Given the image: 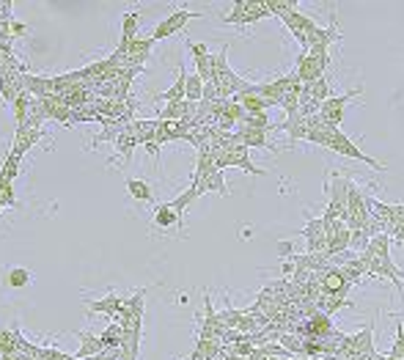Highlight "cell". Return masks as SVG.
<instances>
[{
	"label": "cell",
	"instance_id": "6da1fadb",
	"mask_svg": "<svg viewBox=\"0 0 404 360\" xmlns=\"http://www.w3.org/2000/svg\"><path fill=\"white\" fill-rule=\"evenodd\" d=\"M215 83H218V91H220V99H231L237 97L248 80H242L231 66H229V44L220 47V53L215 55Z\"/></svg>",
	"mask_w": 404,
	"mask_h": 360
},
{
	"label": "cell",
	"instance_id": "7a4b0ae2",
	"mask_svg": "<svg viewBox=\"0 0 404 360\" xmlns=\"http://www.w3.org/2000/svg\"><path fill=\"white\" fill-rule=\"evenodd\" d=\"M267 17H273V14L267 12L264 3L237 0V3H231L229 14L220 17V23H223V25H240V28H245V25H253V23H259V20H267Z\"/></svg>",
	"mask_w": 404,
	"mask_h": 360
},
{
	"label": "cell",
	"instance_id": "3957f363",
	"mask_svg": "<svg viewBox=\"0 0 404 360\" xmlns=\"http://www.w3.org/2000/svg\"><path fill=\"white\" fill-rule=\"evenodd\" d=\"M355 97H363V88H355V91H346V94H338V97H330L327 102H322L319 107V116L327 127H336L341 129V121L346 116V105L355 99Z\"/></svg>",
	"mask_w": 404,
	"mask_h": 360
},
{
	"label": "cell",
	"instance_id": "277c9868",
	"mask_svg": "<svg viewBox=\"0 0 404 360\" xmlns=\"http://www.w3.org/2000/svg\"><path fill=\"white\" fill-rule=\"evenodd\" d=\"M368 278L374 281H390L399 292V297H404V270H399L393 264L390 256H371V264H368Z\"/></svg>",
	"mask_w": 404,
	"mask_h": 360
},
{
	"label": "cell",
	"instance_id": "5b68a950",
	"mask_svg": "<svg viewBox=\"0 0 404 360\" xmlns=\"http://www.w3.org/2000/svg\"><path fill=\"white\" fill-rule=\"evenodd\" d=\"M198 17H204V14L190 12V9H176V12H171L162 23H157V25H154L151 39H154V42H162V39H168V36H173V34H181V31H184V25H187L190 20H198Z\"/></svg>",
	"mask_w": 404,
	"mask_h": 360
},
{
	"label": "cell",
	"instance_id": "8992f818",
	"mask_svg": "<svg viewBox=\"0 0 404 360\" xmlns=\"http://www.w3.org/2000/svg\"><path fill=\"white\" fill-rule=\"evenodd\" d=\"M316 278H319V286H322V292H325V294L338 297V300H346V294H349L352 283L344 278L341 267H330V264H327V267L316 270Z\"/></svg>",
	"mask_w": 404,
	"mask_h": 360
},
{
	"label": "cell",
	"instance_id": "52a82bcc",
	"mask_svg": "<svg viewBox=\"0 0 404 360\" xmlns=\"http://www.w3.org/2000/svg\"><path fill=\"white\" fill-rule=\"evenodd\" d=\"M184 44H187V50H190V55H192L195 75L204 80V83L215 80V55L210 53V47L201 44V42H192V39H184Z\"/></svg>",
	"mask_w": 404,
	"mask_h": 360
},
{
	"label": "cell",
	"instance_id": "ba28073f",
	"mask_svg": "<svg viewBox=\"0 0 404 360\" xmlns=\"http://www.w3.org/2000/svg\"><path fill=\"white\" fill-rule=\"evenodd\" d=\"M330 149H333L336 154H341V157L360 159V162H366V165H368V168H374V170H385V165H382V162H377L374 157H368V154H366L360 146H355V143H352V140H349V138H346L341 129L333 135V140H330Z\"/></svg>",
	"mask_w": 404,
	"mask_h": 360
},
{
	"label": "cell",
	"instance_id": "9c48e42d",
	"mask_svg": "<svg viewBox=\"0 0 404 360\" xmlns=\"http://www.w3.org/2000/svg\"><path fill=\"white\" fill-rule=\"evenodd\" d=\"M281 23H283V25L289 28V34L300 42V47H303V50H308V34L316 28V20H314L311 14H305V12H300V9H294V12H289Z\"/></svg>",
	"mask_w": 404,
	"mask_h": 360
},
{
	"label": "cell",
	"instance_id": "30bf717a",
	"mask_svg": "<svg viewBox=\"0 0 404 360\" xmlns=\"http://www.w3.org/2000/svg\"><path fill=\"white\" fill-rule=\"evenodd\" d=\"M344 39V34H341V23H338V17L336 14H330V25L327 28H314L311 34H308V47H327L330 50V44L333 42H341Z\"/></svg>",
	"mask_w": 404,
	"mask_h": 360
},
{
	"label": "cell",
	"instance_id": "8fae6325",
	"mask_svg": "<svg viewBox=\"0 0 404 360\" xmlns=\"http://www.w3.org/2000/svg\"><path fill=\"white\" fill-rule=\"evenodd\" d=\"M151 47H154V39L151 36H138L129 50H127V61H124V69H143V64L149 61L151 55Z\"/></svg>",
	"mask_w": 404,
	"mask_h": 360
},
{
	"label": "cell",
	"instance_id": "7c38bea8",
	"mask_svg": "<svg viewBox=\"0 0 404 360\" xmlns=\"http://www.w3.org/2000/svg\"><path fill=\"white\" fill-rule=\"evenodd\" d=\"M190 190L195 193V198L207 196V193L229 196V188H226V173H223V170H215V173H210L207 179H201V182H190Z\"/></svg>",
	"mask_w": 404,
	"mask_h": 360
},
{
	"label": "cell",
	"instance_id": "4fadbf2b",
	"mask_svg": "<svg viewBox=\"0 0 404 360\" xmlns=\"http://www.w3.org/2000/svg\"><path fill=\"white\" fill-rule=\"evenodd\" d=\"M187 135H190V121H160L154 140L160 146H165V143H173V140H184Z\"/></svg>",
	"mask_w": 404,
	"mask_h": 360
},
{
	"label": "cell",
	"instance_id": "5bb4252c",
	"mask_svg": "<svg viewBox=\"0 0 404 360\" xmlns=\"http://www.w3.org/2000/svg\"><path fill=\"white\" fill-rule=\"evenodd\" d=\"M45 138V129H31V127H14V140H12V149L9 151H14V154H20V157H25L39 140Z\"/></svg>",
	"mask_w": 404,
	"mask_h": 360
},
{
	"label": "cell",
	"instance_id": "9a60e30c",
	"mask_svg": "<svg viewBox=\"0 0 404 360\" xmlns=\"http://www.w3.org/2000/svg\"><path fill=\"white\" fill-rule=\"evenodd\" d=\"M124 300L127 297H121V294H105V297H99V300H88L86 305H88V316H94V313H105L108 319H113L118 311H121V305H124Z\"/></svg>",
	"mask_w": 404,
	"mask_h": 360
},
{
	"label": "cell",
	"instance_id": "2e32d148",
	"mask_svg": "<svg viewBox=\"0 0 404 360\" xmlns=\"http://www.w3.org/2000/svg\"><path fill=\"white\" fill-rule=\"evenodd\" d=\"M237 135H240V140H242L248 149H273V154H278V149L270 143V132H264V129L237 127Z\"/></svg>",
	"mask_w": 404,
	"mask_h": 360
},
{
	"label": "cell",
	"instance_id": "e0dca14e",
	"mask_svg": "<svg viewBox=\"0 0 404 360\" xmlns=\"http://www.w3.org/2000/svg\"><path fill=\"white\" fill-rule=\"evenodd\" d=\"M181 223H184V215L181 212H176L173 209V204H160L157 209H154V226L157 229H181Z\"/></svg>",
	"mask_w": 404,
	"mask_h": 360
},
{
	"label": "cell",
	"instance_id": "ac0fdd59",
	"mask_svg": "<svg viewBox=\"0 0 404 360\" xmlns=\"http://www.w3.org/2000/svg\"><path fill=\"white\" fill-rule=\"evenodd\" d=\"M184 83H187V72H184V64H181V66H179V72H176L173 86H171L168 91L157 94L154 99H162V105H171V102H184V99H187V94H184Z\"/></svg>",
	"mask_w": 404,
	"mask_h": 360
},
{
	"label": "cell",
	"instance_id": "d6986e66",
	"mask_svg": "<svg viewBox=\"0 0 404 360\" xmlns=\"http://www.w3.org/2000/svg\"><path fill=\"white\" fill-rule=\"evenodd\" d=\"M113 146H116V157H121V159L129 165V162H132V151H135L140 143H138V138L129 132V127H124V129H121V135L116 138V143H113ZM116 157H110V162H113Z\"/></svg>",
	"mask_w": 404,
	"mask_h": 360
},
{
	"label": "cell",
	"instance_id": "ffe728a7",
	"mask_svg": "<svg viewBox=\"0 0 404 360\" xmlns=\"http://www.w3.org/2000/svg\"><path fill=\"white\" fill-rule=\"evenodd\" d=\"M349 240H352V231L346 229V223H341L333 234H327V256H338L344 250H349Z\"/></svg>",
	"mask_w": 404,
	"mask_h": 360
},
{
	"label": "cell",
	"instance_id": "44dd1931",
	"mask_svg": "<svg viewBox=\"0 0 404 360\" xmlns=\"http://www.w3.org/2000/svg\"><path fill=\"white\" fill-rule=\"evenodd\" d=\"M77 338H80V349H77V360H88V357H94V355H99L105 346H102V338L99 335H94V333H86V330H80L77 333Z\"/></svg>",
	"mask_w": 404,
	"mask_h": 360
},
{
	"label": "cell",
	"instance_id": "7402d4cb",
	"mask_svg": "<svg viewBox=\"0 0 404 360\" xmlns=\"http://www.w3.org/2000/svg\"><path fill=\"white\" fill-rule=\"evenodd\" d=\"M157 118H135L132 124H127L129 127V132L138 138V143L143 146V143H149V140H154V135H157Z\"/></svg>",
	"mask_w": 404,
	"mask_h": 360
},
{
	"label": "cell",
	"instance_id": "603a6c76",
	"mask_svg": "<svg viewBox=\"0 0 404 360\" xmlns=\"http://www.w3.org/2000/svg\"><path fill=\"white\" fill-rule=\"evenodd\" d=\"M127 193L135 198V201H140V204H151L154 201V193H151V188H149V182H143V179H135V176H127Z\"/></svg>",
	"mask_w": 404,
	"mask_h": 360
},
{
	"label": "cell",
	"instance_id": "cb8c5ba5",
	"mask_svg": "<svg viewBox=\"0 0 404 360\" xmlns=\"http://www.w3.org/2000/svg\"><path fill=\"white\" fill-rule=\"evenodd\" d=\"M99 338H102V346H105V349H121V341H124V327H121L118 322H110V324L99 333Z\"/></svg>",
	"mask_w": 404,
	"mask_h": 360
},
{
	"label": "cell",
	"instance_id": "d4e9b609",
	"mask_svg": "<svg viewBox=\"0 0 404 360\" xmlns=\"http://www.w3.org/2000/svg\"><path fill=\"white\" fill-rule=\"evenodd\" d=\"M264 6H267V12H270L273 17H278V20H283L289 12L300 9L297 0H264Z\"/></svg>",
	"mask_w": 404,
	"mask_h": 360
},
{
	"label": "cell",
	"instance_id": "484cf974",
	"mask_svg": "<svg viewBox=\"0 0 404 360\" xmlns=\"http://www.w3.org/2000/svg\"><path fill=\"white\" fill-rule=\"evenodd\" d=\"M184 94H187V102L198 105L201 99H204V80H201L198 75H187V83H184Z\"/></svg>",
	"mask_w": 404,
	"mask_h": 360
},
{
	"label": "cell",
	"instance_id": "4316f807",
	"mask_svg": "<svg viewBox=\"0 0 404 360\" xmlns=\"http://www.w3.org/2000/svg\"><path fill=\"white\" fill-rule=\"evenodd\" d=\"M20 165H23V157L14 154V151H9L6 159H3V165H0V176L9 179V182H14V179L20 176Z\"/></svg>",
	"mask_w": 404,
	"mask_h": 360
},
{
	"label": "cell",
	"instance_id": "83f0119b",
	"mask_svg": "<svg viewBox=\"0 0 404 360\" xmlns=\"http://www.w3.org/2000/svg\"><path fill=\"white\" fill-rule=\"evenodd\" d=\"M31 270H25V267H12L9 270V275H6V283L12 286V289H25L28 283H31Z\"/></svg>",
	"mask_w": 404,
	"mask_h": 360
},
{
	"label": "cell",
	"instance_id": "f1b7e54d",
	"mask_svg": "<svg viewBox=\"0 0 404 360\" xmlns=\"http://www.w3.org/2000/svg\"><path fill=\"white\" fill-rule=\"evenodd\" d=\"M0 207H17V193H14V182L0 176Z\"/></svg>",
	"mask_w": 404,
	"mask_h": 360
},
{
	"label": "cell",
	"instance_id": "f546056e",
	"mask_svg": "<svg viewBox=\"0 0 404 360\" xmlns=\"http://www.w3.org/2000/svg\"><path fill=\"white\" fill-rule=\"evenodd\" d=\"M368 242H371V234H368L366 229H357V231H352L349 250H355V253H363V250L368 248Z\"/></svg>",
	"mask_w": 404,
	"mask_h": 360
},
{
	"label": "cell",
	"instance_id": "4dcf8cb0",
	"mask_svg": "<svg viewBox=\"0 0 404 360\" xmlns=\"http://www.w3.org/2000/svg\"><path fill=\"white\" fill-rule=\"evenodd\" d=\"M12 352H14V333L0 330V355H12Z\"/></svg>",
	"mask_w": 404,
	"mask_h": 360
},
{
	"label": "cell",
	"instance_id": "1f68e13d",
	"mask_svg": "<svg viewBox=\"0 0 404 360\" xmlns=\"http://www.w3.org/2000/svg\"><path fill=\"white\" fill-rule=\"evenodd\" d=\"M388 237L390 240H396V242H401L404 245V220H396L393 226H390V231H388Z\"/></svg>",
	"mask_w": 404,
	"mask_h": 360
},
{
	"label": "cell",
	"instance_id": "d6a6232c",
	"mask_svg": "<svg viewBox=\"0 0 404 360\" xmlns=\"http://www.w3.org/2000/svg\"><path fill=\"white\" fill-rule=\"evenodd\" d=\"M140 149H146V154H149V157H151V159H154V162H157V159H160V149H162V146H160V143H157V140H149V143H143V146H140Z\"/></svg>",
	"mask_w": 404,
	"mask_h": 360
},
{
	"label": "cell",
	"instance_id": "836d02e7",
	"mask_svg": "<svg viewBox=\"0 0 404 360\" xmlns=\"http://www.w3.org/2000/svg\"><path fill=\"white\" fill-rule=\"evenodd\" d=\"M118 355H121V349H102L99 355H94L88 360H118Z\"/></svg>",
	"mask_w": 404,
	"mask_h": 360
},
{
	"label": "cell",
	"instance_id": "e575fe53",
	"mask_svg": "<svg viewBox=\"0 0 404 360\" xmlns=\"http://www.w3.org/2000/svg\"><path fill=\"white\" fill-rule=\"evenodd\" d=\"M25 34H28V25H25V23H17V20H12V36H14V39H23Z\"/></svg>",
	"mask_w": 404,
	"mask_h": 360
},
{
	"label": "cell",
	"instance_id": "d590c367",
	"mask_svg": "<svg viewBox=\"0 0 404 360\" xmlns=\"http://www.w3.org/2000/svg\"><path fill=\"white\" fill-rule=\"evenodd\" d=\"M275 248H278V253H281L283 259H292V256H294V245H292V242H278Z\"/></svg>",
	"mask_w": 404,
	"mask_h": 360
},
{
	"label": "cell",
	"instance_id": "8d00e7d4",
	"mask_svg": "<svg viewBox=\"0 0 404 360\" xmlns=\"http://www.w3.org/2000/svg\"><path fill=\"white\" fill-rule=\"evenodd\" d=\"M55 360H77V357H75V355H66V352L58 349V352H55Z\"/></svg>",
	"mask_w": 404,
	"mask_h": 360
},
{
	"label": "cell",
	"instance_id": "74e56055",
	"mask_svg": "<svg viewBox=\"0 0 404 360\" xmlns=\"http://www.w3.org/2000/svg\"><path fill=\"white\" fill-rule=\"evenodd\" d=\"M0 360H17V355H0Z\"/></svg>",
	"mask_w": 404,
	"mask_h": 360
},
{
	"label": "cell",
	"instance_id": "f35d334b",
	"mask_svg": "<svg viewBox=\"0 0 404 360\" xmlns=\"http://www.w3.org/2000/svg\"><path fill=\"white\" fill-rule=\"evenodd\" d=\"M267 360H283V357H267Z\"/></svg>",
	"mask_w": 404,
	"mask_h": 360
},
{
	"label": "cell",
	"instance_id": "ab89813d",
	"mask_svg": "<svg viewBox=\"0 0 404 360\" xmlns=\"http://www.w3.org/2000/svg\"><path fill=\"white\" fill-rule=\"evenodd\" d=\"M17 360H34V357H17Z\"/></svg>",
	"mask_w": 404,
	"mask_h": 360
},
{
	"label": "cell",
	"instance_id": "60d3db41",
	"mask_svg": "<svg viewBox=\"0 0 404 360\" xmlns=\"http://www.w3.org/2000/svg\"><path fill=\"white\" fill-rule=\"evenodd\" d=\"M0 215H3V207H0Z\"/></svg>",
	"mask_w": 404,
	"mask_h": 360
}]
</instances>
